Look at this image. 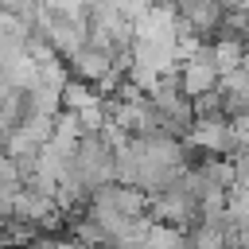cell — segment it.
I'll use <instances>...</instances> for the list:
<instances>
[{
	"mask_svg": "<svg viewBox=\"0 0 249 249\" xmlns=\"http://www.w3.org/2000/svg\"><path fill=\"white\" fill-rule=\"evenodd\" d=\"M93 101H101L97 93H93V86H86V82H66L62 86V93H58V105L66 109V113H78V109H86V105H93Z\"/></svg>",
	"mask_w": 249,
	"mask_h": 249,
	"instance_id": "cell-3",
	"label": "cell"
},
{
	"mask_svg": "<svg viewBox=\"0 0 249 249\" xmlns=\"http://www.w3.org/2000/svg\"><path fill=\"white\" fill-rule=\"evenodd\" d=\"M35 249H78L70 237H35Z\"/></svg>",
	"mask_w": 249,
	"mask_h": 249,
	"instance_id": "cell-5",
	"label": "cell"
},
{
	"mask_svg": "<svg viewBox=\"0 0 249 249\" xmlns=\"http://www.w3.org/2000/svg\"><path fill=\"white\" fill-rule=\"evenodd\" d=\"M218 86V70H214V58H210V43H202L187 62H179V93L187 101L210 93Z\"/></svg>",
	"mask_w": 249,
	"mask_h": 249,
	"instance_id": "cell-1",
	"label": "cell"
},
{
	"mask_svg": "<svg viewBox=\"0 0 249 249\" xmlns=\"http://www.w3.org/2000/svg\"><path fill=\"white\" fill-rule=\"evenodd\" d=\"M4 222H8V218H0V230H4Z\"/></svg>",
	"mask_w": 249,
	"mask_h": 249,
	"instance_id": "cell-6",
	"label": "cell"
},
{
	"mask_svg": "<svg viewBox=\"0 0 249 249\" xmlns=\"http://www.w3.org/2000/svg\"><path fill=\"white\" fill-rule=\"evenodd\" d=\"M109 70H113V58H109V54H101V51H93L89 43L66 58V74H70L74 82H86V86H97Z\"/></svg>",
	"mask_w": 249,
	"mask_h": 249,
	"instance_id": "cell-2",
	"label": "cell"
},
{
	"mask_svg": "<svg viewBox=\"0 0 249 249\" xmlns=\"http://www.w3.org/2000/svg\"><path fill=\"white\" fill-rule=\"evenodd\" d=\"M19 128L43 148V144H51V136H54V117H31V121H23Z\"/></svg>",
	"mask_w": 249,
	"mask_h": 249,
	"instance_id": "cell-4",
	"label": "cell"
}]
</instances>
